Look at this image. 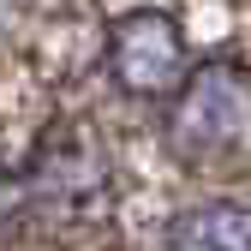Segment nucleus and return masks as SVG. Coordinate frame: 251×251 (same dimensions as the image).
<instances>
[{
  "instance_id": "nucleus-2",
  "label": "nucleus",
  "mask_w": 251,
  "mask_h": 251,
  "mask_svg": "<svg viewBox=\"0 0 251 251\" xmlns=\"http://www.w3.org/2000/svg\"><path fill=\"white\" fill-rule=\"evenodd\" d=\"M30 198L60 215H90L108 198V150L96 132L66 126V132L42 138V150L30 155Z\"/></svg>"
},
{
  "instance_id": "nucleus-1",
  "label": "nucleus",
  "mask_w": 251,
  "mask_h": 251,
  "mask_svg": "<svg viewBox=\"0 0 251 251\" xmlns=\"http://www.w3.org/2000/svg\"><path fill=\"white\" fill-rule=\"evenodd\" d=\"M108 72L126 96H174L185 90V42H179V24L168 12H132L114 24L108 36Z\"/></svg>"
},
{
  "instance_id": "nucleus-4",
  "label": "nucleus",
  "mask_w": 251,
  "mask_h": 251,
  "mask_svg": "<svg viewBox=\"0 0 251 251\" xmlns=\"http://www.w3.org/2000/svg\"><path fill=\"white\" fill-rule=\"evenodd\" d=\"M168 251H251V203H198L174 215Z\"/></svg>"
},
{
  "instance_id": "nucleus-5",
  "label": "nucleus",
  "mask_w": 251,
  "mask_h": 251,
  "mask_svg": "<svg viewBox=\"0 0 251 251\" xmlns=\"http://www.w3.org/2000/svg\"><path fill=\"white\" fill-rule=\"evenodd\" d=\"M12 209H18V185H12L6 174H0V222H6V215H12Z\"/></svg>"
},
{
  "instance_id": "nucleus-3",
  "label": "nucleus",
  "mask_w": 251,
  "mask_h": 251,
  "mask_svg": "<svg viewBox=\"0 0 251 251\" xmlns=\"http://www.w3.org/2000/svg\"><path fill=\"white\" fill-rule=\"evenodd\" d=\"M245 78L233 66H203L192 84H185V96L174 108V144L185 155H215V150H227L239 138V126H245Z\"/></svg>"
}]
</instances>
